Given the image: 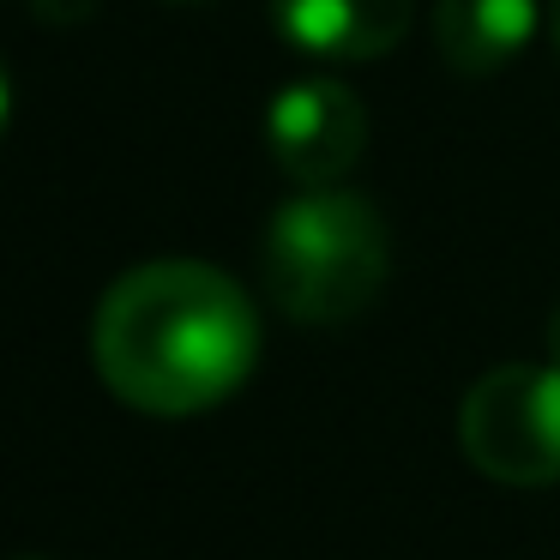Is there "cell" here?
I'll return each instance as SVG.
<instances>
[{
    "label": "cell",
    "mask_w": 560,
    "mask_h": 560,
    "mask_svg": "<svg viewBox=\"0 0 560 560\" xmlns=\"http://www.w3.org/2000/svg\"><path fill=\"white\" fill-rule=\"evenodd\" d=\"M91 362L145 416H199L259 368V314L247 290L199 259H151L115 278L91 319Z\"/></svg>",
    "instance_id": "6da1fadb"
},
{
    "label": "cell",
    "mask_w": 560,
    "mask_h": 560,
    "mask_svg": "<svg viewBox=\"0 0 560 560\" xmlns=\"http://www.w3.org/2000/svg\"><path fill=\"white\" fill-rule=\"evenodd\" d=\"M386 218L343 187H302L295 199H283L259 242L266 295L295 326H343L368 314L374 295L386 290Z\"/></svg>",
    "instance_id": "7a4b0ae2"
},
{
    "label": "cell",
    "mask_w": 560,
    "mask_h": 560,
    "mask_svg": "<svg viewBox=\"0 0 560 560\" xmlns=\"http://www.w3.org/2000/svg\"><path fill=\"white\" fill-rule=\"evenodd\" d=\"M458 446L488 482H560V362L488 368L458 410Z\"/></svg>",
    "instance_id": "3957f363"
},
{
    "label": "cell",
    "mask_w": 560,
    "mask_h": 560,
    "mask_svg": "<svg viewBox=\"0 0 560 560\" xmlns=\"http://www.w3.org/2000/svg\"><path fill=\"white\" fill-rule=\"evenodd\" d=\"M266 151L290 182L331 187L368 151V109L338 79H290L266 103Z\"/></svg>",
    "instance_id": "277c9868"
},
{
    "label": "cell",
    "mask_w": 560,
    "mask_h": 560,
    "mask_svg": "<svg viewBox=\"0 0 560 560\" xmlns=\"http://www.w3.org/2000/svg\"><path fill=\"white\" fill-rule=\"evenodd\" d=\"M271 25L307 61L362 67L404 43L410 0H271Z\"/></svg>",
    "instance_id": "5b68a950"
},
{
    "label": "cell",
    "mask_w": 560,
    "mask_h": 560,
    "mask_svg": "<svg viewBox=\"0 0 560 560\" xmlns=\"http://www.w3.org/2000/svg\"><path fill=\"white\" fill-rule=\"evenodd\" d=\"M536 25H542V0H440L434 49L452 73L488 79L530 49Z\"/></svg>",
    "instance_id": "8992f818"
},
{
    "label": "cell",
    "mask_w": 560,
    "mask_h": 560,
    "mask_svg": "<svg viewBox=\"0 0 560 560\" xmlns=\"http://www.w3.org/2000/svg\"><path fill=\"white\" fill-rule=\"evenodd\" d=\"M25 7L43 25H85V19L97 13V0H25Z\"/></svg>",
    "instance_id": "52a82bcc"
},
{
    "label": "cell",
    "mask_w": 560,
    "mask_h": 560,
    "mask_svg": "<svg viewBox=\"0 0 560 560\" xmlns=\"http://www.w3.org/2000/svg\"><path fill=\"white\" fill-rule=\"evenodd\" d=\"M542 338H548V362H560V302L548 307V326H542Z\"/></svg>",
    "instance_id": "ba28073f"
},
{
    "label": "cell",
    "mask_w": 560,
    "mask_h": 560,
    "mask_svg": "<svg viewBox=\"0 0 560 560\" xmlns=\"http://www.w3.org/2000/svg\"><path fill=\"white\" fill-rule=\"evenodd\" d=\"M7 121H13V79L0 67V133H7Z\"/></svg>",
    "instance_id": "9c48e42d"
},
{
    "label": "cell",
    "mask_w": 560,
    "mask_h": 560,
    "mask_svg": "<svg viewBox=\"0 0 560 560\" xmlns=\"http://www.w3.org/2000/svg\"><path fill=\"white\" fill-rule=\"evenodd\" d=\"M548 37H555V55H560V0H548Z\"/></svg>",
    "instance_id": "30bf717a"
}]
</instances>
